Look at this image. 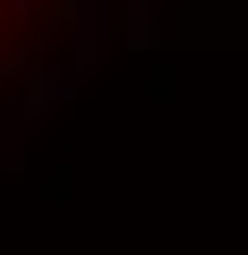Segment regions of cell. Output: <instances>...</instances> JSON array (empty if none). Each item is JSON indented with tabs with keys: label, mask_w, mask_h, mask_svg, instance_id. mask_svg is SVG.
<instances>
[{
	"label": "cell",
	"mask_w": 248,
	"mask_h": 255,
	"mask_svg": "<svg viewBox=\"0 0 248 255\" xmlns=\"http://www.w3.org/2000/svg\"><path fill=\"white\" fill-rule=\"evenodd\" d=\"M32 13H38V0H0V45H6V38H13V32L26 26Z\"/></svg>",
	"instance_id": "obj_1"
}]
</instances>
